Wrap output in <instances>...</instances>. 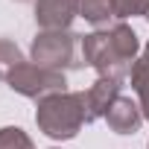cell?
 <instances>
[{
  "instance_id": "1",
  "label": "cell",
  "mask_w": 149,
  "mask_h": 149,
  "mask_svg": "<svg viewBox=\"0 0 149 149\" xmlns=\"http://www.w3.org/2000/svg\"><path fill=\"white\" fill-rule=\"evenodd\" d=\"M137 53H140L137 32L123 21L105 29H97L91 35H82V58L102 79L123 82L137 61Z\"/></svg>"
},
{
  "instance_id": "2",
  "label": "cell",
  "mask_w": 149,
  "mask_h": 149,
  "mask_svg": "<svg viewBox=\"0 0 149 149\" xmlns=\"http://www.w3.org/2000/svg\"><path fill=\"white\" fill-rule=\"evenodd\" d=\"M35 123L53 140H70V137H76L79 129L88 123L82 91H64V94H53V97L41 100L38 102V111H35Z\"/></svg>"
},
{
  "instance_id": "3",
  "label": "cell",
  "mask_w": 149,
  "mask_h": 149,
  "mask_svg": "<svg viewBox=\"0 0 149 149\" xmlns=\"http://www.w3.org/2000/svg\"><path fill=\"white\" fill-rule=\"evenodd\" d=\"M32 61L50 70H76L85 64L82 58V35L61 29V32H38L32 41Z\"/></svg>"
},
{
  "instance_id": "4",
  "label": "cell",
  "mask_w": 149,
  "mask_h": 149,
  "mask_svg": "<svg viewBox=\"0 0 149 149\" xmlns=\"http://www.w3.org/2000/svg\"><path fill=\"white\" fill-rule=\"evenodd\" d=\"M6 85L12 91H18L21 97H29L35 102L53 97V94H64L67 91V79H64V73L58 70H50V67H41V64H29L24 61L12 76L6 79Z\"/></svg>"
},
{
  "instance_id": "5",
  "label": "cell",
  "mask_w": 149,
  "mask_h": 149,
  "mask_svg": "<svg viewBox=\"0 0 149 149\" xmlns=\"http://www.w3.org/2000/svg\"><path fill=\"white\" fill-rule=\"evenodd\" d=\"M76 15H79V0H35V24L41 26V32L70 29Z\"/></svg>"
},
{
  "instance_id": "6",
  "label": "cell",
  "mask_w": 149,
  "mask_h": 149,
  "mask_svg": "<svg viewBox=\"0 0 149 149\" xmlns=\"http://www.w3.org/2000/svg\"><path fill=\"white\" fill-rule=\"evenodd\" d=\"M82 97H85V117H88V123H94V120L105 117L108 108L114 105V100L120 97V82L100 76L88 91H82Z\"/></svg>"
},
{
  "instance_id": "7",
  "label": "cell",
  "mask_w": 149,
  "mask_h": 149,
  "mask_svg": "<svg viewBox=\"0 0 149 149\" xmlns=\"http://www.w3.org/2000/svg\"><path fill=\"white\" fill-rule=\"evenodd\" d=\"M105 123H108V129L114 134H134L140 129V123H143V111H140L137 102H132V97H123L120 94L114 100V105L108 108Z\"/></svg>"
},
{
  "instance_id": "8",
  "label": "cell",
  "mask_w": 149,
  "mask_h": 149,
  "mask_svg": "<svg viewBox=\"0 0 149 149\" xmlns=\"http://www.w3.org/2000/svg\"><path fill=\"white\" fill-rule=\"evenodd\" d=\"M79 15L97 29H105L117 21V0H79Z\"/></svg>"
},
{
  "instance_id": "9",
  "label": "cell",
  "mask_w": 149,
  "mask_h": 149,
  "mask_svg": "<svg viewBox=\"0 0 149 149\" xmlns=\"http://www.w3.org/2000/svg\"><path fill=\"white\" fill-rule=\"evenodd\" d=\"M129 79H132V88H134V94L140 100L137 105L143 111V120H149V61L137 58L134 67H132V73H129Z\"/></svg>"
},
{
  "instance_id": "10",
  "label": "cell",
  "mask_w": 149,
  "mask_h": 149,
  "mask_svg": "<svg viewBox=\"0 0 149 149\" xmlns=\"http://www.w3.org/2000/svg\"><path fill=\"white\" fill-rule=\"evenodd\" d=\"M24 61H26V58H24L21 47H18L12 38H0V79L6 82Z\"/></svg>"
},
{
  "instance_id": "11",
  "label": "cell",
  "mask_w": 149,
  "mask_h": 149,
  "mask_svg": "<svg viewBox=\"0 0 149 149\" xmlns=\"http://www.w3.org/2000/svg\"><path fill=\"white\" fill-rule=\"evenodd\" d=\"M0 149H35L32 137L18 129V126H3L0 129Z\"/></svg>"
},
{
  "instance_id": "12",
  "label": "cell",
  "mask_w": 149,
  "mask_h": 149,
  "mask_svg": "<svg viewBox=\"0 0 149 149\" xmlns=\"http://www.w3.org/2000/svg\"><path fill=\"white\" fill-rule=\"evenodd\" d=\"M149 0H117V21L120 18H146Z\"/></svg>"
},
{
  "instance_id": "13",
  "label": "cell",
  "mask_w": 149,
  "mask_h": 149,
  "mask_svg": "<svg viewBox=\"0 0 149 149\" xmlns=\"http://www.w3.org/2000/svg\"><path fill=\"white\" fill-rule=\"evenodd\" d=\"M143 61H149V41H146V47H143Z\"/></svg>"
},
{
  "instance_id": "14",
  "label": "cell",
  "mask_w": 149,
  "mask_h": 149,
  "mask_svg": "<svg viewBox=\"0 0 149 149\" xmlns=\"http://www.w3.org/2000/svg\"><path fill=\"white\" fill-rule=\"evenodd\" d=\"M18 3H26V0H18Z\"/></svg>"
}]
</instances>
